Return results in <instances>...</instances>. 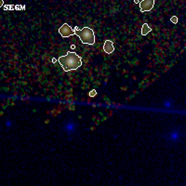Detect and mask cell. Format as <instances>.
I'll return each instance as SVG.
<instances>
[{
    "label": "cell",
    "instance_id": "6da1fadb",
    "mask_svg": "<svg viewBox=\"0 0 186 186\" xmlns=\"http://www.w3.org/2000/svg\"><path fill=\"white\" fill-rule=\"evenodd\" d=\"M58 62L65 72H69L74 71L82 65V58L78 56L75 52L68 51L66 55L61 56L58 59Z\"/></svg>",
    "mask_w": 186,
    "mask_h": 186
},
{
    "label": "cell",
    "instance_id": "7a4b0ae2",
    "mask_svg": "<svg viewBox=\"0 0 186 186\" xmlns=\"http://www.w3.org/2000/svg\"><path fill=\"white\" fill-rule=\"evenodd\" d=\"M74 31V35H76L80 38L82 43L88 44V45H93L95 43V35L91 28L84 27L83 29L79 30L77 27H75Z\"/></svg>",
    "mask_w": 186,
    "mask_h": 186
},
{
    "label": "cell",
    "instance_id": "3957f363",
    "mask_svg": "<svg viewBox=\"0 0 186 186\" xmlns=\"http://www.w3.org/2000/svg\"><path fill=\"white\" fill-rule=\"evenodd\" d=\"M59 33L61 34L62 37H69L73 35H74V29L69 26L67 23H63L62 26L59 29Z\"/></svg>",
    "mask_w": 186,
    "mask_h": 186
},
{
    "label": "cell",
    "instance_id": "277c9868",
    "mask_svg": "<svg viewBox=\"0 0 186 186\" xmlns=\"http://www.w3.org/2000/svg\"><path fill=\"white\" fill-rule=\"evenodd\" d=\"M155 6V0H142L140 2V9L141 12L150 11Z\"/></svg>",
    "mask_w": 186,
    "mask_h": 186
},
{
    "label": "cell",
    "instance_id": "5b68a950",
    "mask_svg": "<svg viewBox=\"0 0 186 186\" xmlns=\"http://www.w3.org/2000/svg\"><path fill=\"white\" fill-rule=\"evenodd\" d=\"M103 50H104V52L107 53V54L113 53L114 50H115L113 42L110 41V40H106V41L104 42V44H103Z\"/></svg>",
    "mask_w": 186,
    "mask_h": 186
},
{
    "label": "cell",
    "instance_id": "8992f818",
    "mask_svg": "<svg viewBox=\"0 0 186 186\" xmlns=\"http://www.w3.org/2000/svg\"><path fill=\"white\" fill-rule=\"evenodd\" d=\"M152 31V29L149 27V25L147 23H144L141 27V35L142 36H146L148 33H150Z\"/></svg>",
    "mask_w": 186,
    "mask_h": 186
},
{
    "label": "cell",
    "instance_id": "52a82bcc",
    "mask_svg": "<svg viewBox=\"0 0 186 186\" xmlns=\"http://www.w3.org/2000/svg\"><path fill=\"white\" fill-rule=\"evenodd\" d=\"M170 20H171V21H172L173 23H177V22H178V18H177L176 16H172Z\"/></svg>",
    "mask_w": 186,
    "mask_h": 186
},
{
    "label": "cell",
    "instance_id": "ba28073f",
    "mask_svg": "<svg viewBox=\"0 0 186 186\" xmlns=\"http://www.w3.org/2000/svg\"><path fill=\"white\" fill-rule=\"evenodd\" d=\"M95 95H96V90H94V89L91 90L90 93H89V96H90V97H93V96H95Z\"/></svg>",
    "mask_w": 186,
    "mask_h": 186
},
{
    "label": "cell",
    "instance_id": "9c48e42d",
    "mask_svg": "<svg viewBox=\"0 0 186 186\" xmlns=\"http://www.w3.org/2000/svg\"><path fill=\"white\" fill-rule=\"evenodd\" d=\"M134 2H135V3H139V4H140V1H138V0H134Z\"/></svg>",
    "mask_w": 186,
    "mask_h": 186
}]
</instances>
